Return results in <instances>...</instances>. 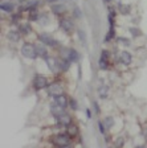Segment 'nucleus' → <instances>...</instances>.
<instances>
[{"label": "nucleus", "instance_id": "10", "mask_svg": "<svg viewBox=\"0 0 147 148\" xmlns=\"http://www.w3.org/2000/svg\"><path fill=\"white\" fill-rule=\"evenodd\" d=\"M45 62H46V66H48V69L52 73H57L60 69H58V60H56V58H53V57H46L45 58Z\"/></svg>", "mask_w": 147, "mask_h": 148}, {"label": "nucleus", "instance_id": "28", "mask_svg": "<svg viewBox=\"0 0 147 148\" xmlns=\"http://www.w3.org/2000/svg\"><path fill=\"white\" fill-rule=\"evenodd\" d=\"M69 107H70L73 111H77L78 110V102H77L74 98H70L69 99Z\"/></svg>", "mask_w": 147, "mask_h": 148}, {"label": "nucleus", "instance_id": "20", "mask_svg": "<svg viewBox=\"0 0 147 148\" xmlns=\"http://www.w3.org/2000/svg\"><path fill=\"white\" fill-rule=\"evenodd\" d=\"M98 95H99L101 99L107 98V95H109V86L107 85H101L98 87Z\"/></svg>", "mask_w": 147, "mask_h": 148}, {"label": "nucleus", "instance_id": "30", "mask_svg": "<svg viewBox=\"0 0 147 148\" xmlns=\"http://www.w3.org/2000/svg\"><path fill=\"white\" fill-rule=\"evenodd\" d=\"M129 31H130V33H131L134 37H138V36H141V34H142L141 33V29H138V28H135V27H131Z\"/></svg>", "mask_w": 147, "mask_h": 148}, {"label": "nucleus", "instance_id": "34", "mask_svg": "<svg viewBox=\"0 0 147 148\" xmlns=\"http://www.w3.org/2000/svg\"><path fill=\"white\" fill-rule=\"evenodd\" d=\"M92 105H93V110L95 111V114H99V107H98V103H97V102L93 101Z\"/></svg>", "mask_w": 147, "mask_h": 148}, {"label": "nucleus", "instance_id": "32", "mask_svg": "<svg viewBox=\"0 0 147 148\" xmlns=\"http://www.w3.org/2000/svg\"><path fill=\"white\" fill-rule=\"evenodd\" d=\"M123 143H125V139L123 138H118L115 142V148H121L123 145Z\"/></svg>", "mask_w": 147, "mask_h": 148}, {"label": "nucleus", "instance_id": "23", "mask_svg": "<svg viewBox=\"0 0 147 148\" xmlns=\"http://www.w3.org/2000/svg\"><path fill=\"white\" fill-rule=\"evenodd\" d=\"M77 34H78V38H80V41H81V44L82 45H88V37H86V33H85V31H82V29H78L77 31Z\"/></svg>", "mask_w": 147, "mask_h": 148}, {"label": "nucleus", "instance_id": "36", "mask_svg": "<svg viewBox=\"0 0 147 148\" xmlns=\"http://www.w3.org/2000/svg\"><path fill=\"white\" fill-rule=\"evenodd\" d=\"M86 116L89 118V119H90V118H92V112H90V110H89V108H86Z\"/></svg>", "mask_w": 147, "mask_h": 148}, {"label": "nucleus", "instance_id": "15", "mask_svg": "<svg viewBox=\"0 0 147 148\" xmlns=\"http://www.w3.org/2000/svg\"><path fill=\"white\" fill-rule=\"evenodd\" d=\"M50 114H52V116H55L56 119H57L58 116H61L62 114H65V108L60 107V106H57L56 103H53L52 106H50Z\"/></svg>", "mask_w": 147, "mask_h": 148}, {"label": "nucleus", "instance_id": "12", "mask_svg": "<svg viewBox=\"0 0 147 148\" xmlns=\"http://www.w3.org/2000/svg\"><path fill=\"white\" fill-rule=\"evenodd\" d=\"M107 57H109V52L107 50H102L99 61H98V68L101 70H106L107 69Z\"/></svg>", "mask_w": 147, "mask_h": 148}, {"label": "nucleus", "instance_id": "35", "mask_svg": "<svg viewBox=\"0 0 147 148\" xmlns=\"http://www.w3.org/2000/svg\"><path fill=\"white\" fill-rule=\"evenodd\" d=\"M57 1H58V0H46V3H48V4H50V5H53V4H56V3H57Z\"/></svg>", "mask_w": 147, "mask_h": 148}, {"label": "nucleus", "instance_id": "39", "mask_svg": "<svg viewBox=\"0 0 147 148\" xmlns=\"http://www.w3.org/2000/svg\"><path fill=\"white\" fill-rule=\"evenodd\" d=\"M104 1H106V3H109V1H110V0H104Z\"/></svg>", "mask_w": 147, "mask_h": 148}, {"label": "nucleus", "instance_id": "18", "mask_svg": "<svg viewBox=\"0 0 147 148\" xmlns=\"http://www.w3.org/2000/svg\"><path fill=\"white\" fill-rule=\"evenodd\" d=\"M7 37H8L9 41H12V42H17V41H20V38H21V33H20V31H9L8 34H7Z\"/></svg>", "mask_w": 147, "mask_h": 148}, {"label": "nucleus", "instance_id": "1", "mask_svg": "<svg viewBox=\"0 0 147 148\" xmlns=\"http://www.w3.org/2000/svg\"><path fill=\"white\" fill-rule=\"evenodd\" d=\"M50 142H52V144L56 145L57 148H61V147H65V145H70L72 136L68 135V134H57V135L52 136Z\"/></svg>", "mask_w": 147, "mask_h": 148}, {"label": "nucleus", "instance_id": "17", "mask_svg": "<svg viewBox=\"0 0 147 148\" xmlns=\"http://www.w3.org/2000/svg\"><path fill=\"white\" fill-rule=\"evenodd\" d=\"M0 9L7 13H12L15 11V4L12 1H3V3L0 4Z\"/></svg>", "mask_w": 147, "mask_h": 148}, {"label": "nucleus", "instance_id": "31", "mask_svg": "<svg viewBox=\"0 0 147 148\" xmlns=\"http://www.w3.org/2000/svg\"><path fill=\"white\" fill-rule=\"evenodd\" d=\"M73 16L76 18H81V16H82V12H81V9L78 8V7H74V8H73Z\"/></svg>", "mask_w": 147, "mask_h": 148}, {"label": "nucleus", "instance_id": "3", "mask_svg": "<svg viewBox=\"0 0 147 148\" xmlns=\"http://www.w3.org/2000/svg\"><path fill=\"white\" fill-rule=\"evenodd\" d=\"M46 90H48V94L50 97H58V95H62L64 94V87H62V85L60 82H52L49 83L48 87H46Z\"/></svg>", "mask_w": 147, "mask_h": 148}, {"label": "nucleus", "instance_id": "29", "mask_svg": "<svg viewBox=\"0 0 147 148\" xmlns=\"http://www.w3.org/2000/svg\"><path fill=\"white\" fill-rule=\"evenodd\" d=\"M117 41H119V44H122V45H125V46H130V45H131V41H130L129 38H125V37H118V38H117Z\"/></svg>", "mask_w": 147, "mask_h": 148}, {"label": "nucleus", "instance_id": "25", "mask_svg": "<svg viewBox=\"0 0 147 148\" xmlns=\"http://www.w3.org/2000/svg\"><path fill=\"white\" fill-rule=\"evenodd\" d=\"M105 128H111L114 126V118L113 116H105L104 120H102Z\"/></svg>", "mask_w": 147, "mask_h": 148}, {"label": "nucleus", "instance_id": "7", "mask_svg": "<svg viewBox=\"0 0 147 148\" xmlns=\"http://www.w3.org/2000/svg\"><path fill=\"white\" fill-rule=\"evenodd\" d=\"M109 24H110V28H109V32L105 37V42H109L111 38H114V11H111V9L109 13Z\"/></svg>", "mask_w": 147, "mask_h": 148}, {"label": "nucleus", "instance_id": "5", "mask_svg": "<svg viewBox=\"0 0 147 148\" xmlns=\"http://www.w3.org/2000/svg\"><path fill=\"white\" fill-rule=\"evenodd\" d=\"M48 79H46V77H44V75H41V74H37V75H35L33 78V87L36 90H41V89H45V87H48Z\"/></svg>", "mask_w": 147, "mask_h": 148}, {"label": "nucleus", "instance_id": "9", "mask_svg": "<svg viewBox=\"0 0 147 148\" xmlns=\"http://www.w3.org/2000/svg\"><path fill=\"white\" fill-rule=\"evenodd\" d=\"M56 120H57V124H58V126H60V127H65V128H66L69 124L73 123V122H72V116L68 114V112L62 114L61 116H58Z\"/></svg>", "mask_w": 147, "mask_h": 148}, {"label": "nucleus", "instance_id": "37", "mask_svg": "<svg viewBox=\"0 0 147 148\" xmlns=\"http://www.w3.org/2000/svg\"><path fill=\"white\" fill-rule=\"evenodd\" d=\"M61 148H72L70 145H65V147H61Z\"/></svg>", "mask_w": 147, "mask_h": 148}, {"label": "nucleus", "instance_id": "14", "mask_svg": "<svg viewBox=\"0 0 147 148\" xmlns=\"http://www.w3.org/2000/svg\"><path fill=\"white\" fill-rule=\"evenodd\" d=\"M68 60L72 62V64H76V62L80 61V53L77 52L73 48H69V52H68Z\"/></svg>", "mask_w": 147, "mask_h": 148}, {"label": "nucleus", "instance_id": "27", "mask_svg": "<svg viewBox=\"0 0 147 148\" xmlns=\"http://www.w3.org/2000/svg\"><path fill=\"white\" fill-rule=\"evenodd\" d=\"M39 24H41L43 27L49 24V16L46 13H40V17H39Z\"/></svg>", "mask_w": 147, "mask_h": 148}, {"label": "nucleus", "instance_id": "13", "mask_svg": "<svg viewBox=\"0 0 147 148\" xmlns=\"http://www.w3.org/2000/svg\"><path fill=\"white\" fill-rule=\"evenodd\" d=\"M53 102L62 108H66L68 106H69V99H68L66 95H64V94H62V95H58V97H55V98H53Z\"/></svg>", "mask_w": 147, "mask_h": 148}, {"label": "nucleus", "instance_id": "19", "mask_svg": "<svg viewBox=\"0 0 147 148\" xmlns=\"http://www.w3.org/2000/svg\"><path fill=\"white\" fill-rule=\"evenodd\" d=\"M50 11H52L55 15H62V13L66 11V7H65L64 4H53Z\"/></svg>", "mask_w": 147, "mask_h": 148}, {"label": "nucleus", "instance_id": "6", "mask_svg": "<svg viewBox=\"0 0 147 148\" xmlns=\"http://www.w3.org/2000/svg\"><path fill=\"white\" fill-rule=\"evenodd\" d=\"M58 24H60V28L68 34H70L74 31V23L72 21L70 18H60Z\"/></svg>", "mask_w": 147, "mask_h": 148}, {"label": "nucleus", "instance_id": "11", "mask_svg": "<svg viewBox=\"0 0 147 148\" xmlns=\"http://www.w3.org/2000/svg\"><path fill=\"white\" fill-rule=\"evenodd\" d=\"M118 61L123 65H130L133 61V57L127 50H122V52H119V56H118Z\"/></svg>", "mask_w": 147, "mask_h": 148}, {"label": "nucleus", "instance_id": "21", "mask_svg": "<svg viewBox=\"0 0 147 148\" xmlns=\"http://www.w3.org/2000/svg\"><path fill=\"white\" fill-rule=\"evenodd\" d=\"M29 21H39V17H40V12L37 8H31L29 11Z\"/></svg>", "mask_w": 147, "mask_h": 148}, {"label": "nucleus", "instance_id": "26", "mask_svg": "<svg viewBox=\"0 0 147 148\" xmlns=\"http://www.w3.org/2000/svg\"><path fill=\"white\" fill-rule=\"evenodd\" d=\"M19 31H20L21 34H28V33H31L32 29L29 24H21V25H19Z\"/></svg>", "mask_w": 147, "mask_h": 148}, {"label": "nucleus", "instance_id": "24", "mask_svg": "<svg viewBox=\"0 0 147 148\" xmlns=\"http://www.w3.org/2000/svg\"><path fill=\"white\" fill-rule=\"evenodd\" d=\"M118 11H119L122 15H129L130 11H131V7L127 5V4H118Z\"/></svg>", "mask_w": 147, "mask_h": 148}, {"label": "nucleus", "instance_id": "16", "mask_svg": "<svg viewBox=\"0 0 147 148\" xmlns=\"http://www.w3.org/2000/svg\"><path fill=\"white\" fill-rule=\"evenodd\" d=\"M72 62L69 61L68 58H60L58 60V69H60V71H68L69 70V68H70Z\"/></svg>", "mask_w": 147, "mask_h": 148}, {"label": "nucleus", "instance_id": "4", "mask_svg": "<svg viewBox=\"0 0 147 148\" xmlns=\"http://www.w3.org/2000/svg\"><path fill=\"white\" fill-rule=\"evenodd\" d=\"M39 41H40V42H43L44 45L52 46V48L57 46V42H58V41L56 40V38L52 36V34L45 33V32H44V33H40V34H39Z\"/></svg>", "mask_w": 147, "mask_h": 148}, {"label": "nucleus", "instance_id": "2", "mask_svg": "<svg viewBox=\"0 0 147 148\" xmlns=\"http://www.w3.org/2000/svg\"><path fill=\"white\" fill-rule=\"evenodd\" d=\"M20 53H21L23 57H25L28 60H36L39 57L36 53V49H35V44H29V42L23 44Z\"/></svg>", "mask_w": 147, "mask_h": 148}, {"label": "nucleus", "instance_id": "33", "mask_svg": "<svg viewBox=\"0 0 147 148\" xmlns=\"http://www.w3.org/2000/svg\"><path fill=\"white\" fill-rule=\"evenodd\" d=\"M98 128H99V132H101L102 135H105V126H104V123H102V120L98 122Z\"/></svg>", "mask_w": 147, "mask_h": 148}, {"label": "nucleus", "instance_id": "8", "mask_svg": "<svg viewBox=\"0 0 147 148\" xmlns=\"http://www.w3.org/2000/svg\"><path fill=\"white\" fill-rule=\"evenodd\" d=\"M35 49H36V53L39 57H41V58L45 60L46 57H48V48H46V45H44L43 42H36L35 44Z\"/></svg>", "mask_w": 147, "mask_h": 148}, {"label": "nucleus", "instance_id": "40", "mask_svg": "<svg viewBox=\"0 0 147 148\" xmlns=\"http://www.w3.org/2000/svg\"><path fill=\"white\" fill-rule=\"evenodd\" d=\"M107 148H115V147H107Z\"/></svg>", "mask_w": 147, "mask_h": 148}, {"label": "nucleus", "instance_id": "38", "mask_svg": "<svg viewBox=\"0 0 147 148\" xmlns=\"http://www.w3.org/2000/svg\"><path fill=\"white\" fill-rule=\"evenodd\" d=\"M135 148H146V147H143V145H138V147H135Z\"/></svg>", "mask_w": 147, "mask_h": 148}, {"label": "nucleus", "instance_id": "22", "mask_svg": "<svg viewBox=\"0 0 147 148\" xmlns=\"http://www.w3.org/2000/svg\"><path fill=\"white\" fill-rule=\"evenodd\" d=\"M66 134H68V135H70L72 138H74V136L78 134V128H77L76 124H73V123L69 124V126L66 127Z\"/></svg>", "mask_w": 147, "mask_h": 148}]
</instances>
